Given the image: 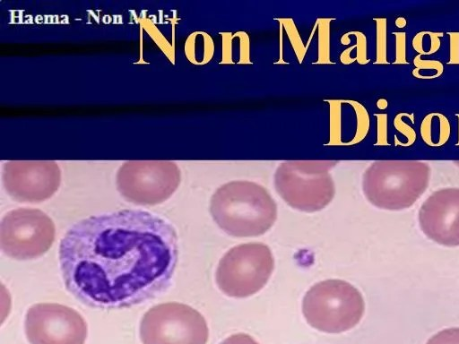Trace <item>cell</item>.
<instances>
[{
	"instance_id": "obj_6",
	"label": "cell",
	"mask_w": 459,
	"mask_h": 344,
	"mask_svg": "<svg viewBox=\"0 0 459 344\" xmlns=\"http://www.w3.org/2000/svg\"><path fill=\"white\" fill-rule=\"evenodd\" d=\"M274 266L270 248L262 243L237 245L221 259L216 283L226 295L246 297L259 291L268 281Z\"/></svg>"
},
{
	"instance_id": "obj_12",
	"label": "cell",
	"mask_w": 459,
	"mask_h": 344,
	"mask_svg": "<svg viewBox=\"0 0 459 344\" xmlns=\"http://www.w3.org/2000/svg\"><path fill=\"white\" fill-rule=\"evenodd\" d=\"M419 221L429 238L443 245H459V188L434 192L422 203Z\"/></svg>"
},
{
	"instance_id": "obj_5",
	"label": "cell",
	"mask_w": 459,
	"mask_h": 344,
	"mask_svg": "<svg viewBox=\"0 0 459 344\" xmlns=\"http://www.w3.org/2000/svg\"><path fill=\"white\" fill-rule=\"evenodd\" d=\"M303 314L312 327L339 333L353 328L364 313L360 292L341 280H326L313 285L302 302Z\"/></svg>"
},
{
	"instance_id": "obj_29",
	"label": "cell",
	"mask_w": 459,
	"mask_h": 344,
	"mask_svg": "<svg viewBox=\"0 0 459 344\" xmlns=\"http://www.w3.org/2000/svg\"><path fill=\"white\" fill-rule=\"evenodd\" d=\"M394 24L397 28L402 29L406 26L407 21L404 17L401 16L396 18V20L394 21Z\"/></svg>"
},
{
	"instance_id": "obj_21",
	"label": "cell",
	"mask_w": 459,
	"mask_h": 344,
	"mask_svg": "<svg viewBox=\"0 0 459 344\" xmlns=\"http://www.w3.org/2000/svg\"><path fill=\"white\" fill-rule=\"evenodd\" d=\"M403 117H408L413 122L414 115L408 113H398L394 119V126L395 129L403 134L407 141L405 142H401L397 136H394V145L408 147L412 145L416 141V133L414 129L408 124H406Z\"/></svg>"
},
{
	"instance_id": "obj_22",
	"label": "cell",
	"mask_w": 459,
	"mask_h": 344,
	"mask_svg": "<svg viewBox=\"0 0 459 344\" xmlns=\"http://www.w3.org/2000/svg\"><path fill=\"white\" fill-rule=\"evenodd\" d=\"M426 344H459V328H448L433 335Z\"/></svg>"
},
{
	"instance_id": "obj_11",
	"label": "cell",
	"mask_w": 459,
	"mask_h": 344,
	"mask_svg": "<svg viewBox=\"0 0 459 344\" xmlns=\"http://www.w3.org/2000/svg\"><path fill=\"white\" fill-rule=\"evenodd\" d=\"M3 185L7 194L20 202H40L59 188L61 170L52 160H10L4 164Z\"/></svg>"
},
{
	"instance_id": "obj_28",
	"label": "cell",
	"mask_w": 459,
	"mask_h": 344,
	"mask_svg": "<svg viewBox=\"0 0 459 344\" xmlns=\"http://www.w3.org/2000/svg\"><path fill=\"white\" fill-rule=\"evenodd\" d=\"M425 30L418 32L412 39V47L419 55L423 56V38Z\"/></svg>"
},
{
	"instance_id": "obj_3",
	"label": "cell",
	"mask_w": 459,
	"mask_h": 344,
	"mask_svg": "<svg viewBox=\"0 0 459 344\" xmlns=\"http://www.w3.org/2000/svg\"><path fill=\"white\" fill-rule=\"evenodd\" d=\"M430 168L420 160H377L364 172L363 193L369 202L385 210L411 206L429 185Z\"/></svg>"
},
{
	"instance_id": "obj_10",
	"label": "cell",
	"mask_w": 459,
	"mask_h": 344,
	"mask_svg": "<svg viewBox=\"0 0 459 344\" xmlns=\"http://www.w3.org/2000/svg\"><path fill=\"white\" fill-rule=\"evenodd\" d=\"M24 329L30 344H84L87 323L74 309L55 303L31 305Z\"/></svg>"
},
{
	"instance_id": "obj_13",
	"label": "cell",
	"mask_w": 459,
	"mask_h": 344,
	"mask_svg": "<svg viewBox=\"0 0 459 344\" xmlns=\"http://www.w3.org/2000/svg\"><path fill=\"white\" fill-rule=\"evenodd\" d=\"M329 104V141L327 145H354L363 141L370 120L366 108L357 100L327 99Z\"/></svg>"
},
{
	"instance_id": "obj_1",
	"label": "cell",
	"mask_w": 459,
	"mask_h": 344,
	"mask_svg": "<svg viewBox=\"0 0 459 344\" xmlns=\"http://www.w3.org/2000/svg\"><path fill=\"white\" fill-rule=\"evenodd\" d=\"M178 255L174 227L142 210L83 219L59 246L67 290L89 306L106 309L140 304L165 291Z\"/></svg>"
},
{
	"instance_id": "obj_18",
	"label": "cell",
	"mask_w": 459,
	"mask_h": 344,
	"mask_svg": "<svg viewBox=\"0 0 459 344\" xmlns=\"http://www.w3.org/2000/svg\"><path fill=\"white\" fill-rule=\"evenodd\" d=\"M376 22V61L375 64H386L387 61V19L374 18Z\"/></svg>"
},
{
	"instance_id": "obj_8",
	"label": "cell",
	"mask_w": 459,
	"mask_h": 344,
	"mask_svg": "<svg viewBox=\"0 0 459 344\" xmlns=\"http://www.w3.org/2000/svg\"><path fill=\"white\" fill-rule=\"evenodd\" d=\"M180 169L170 160H129L117 170L119 194L138 205H155L169 199L178 189Z\"/></svg>"
},
{
	"instance_id": "obj_27",
	"label": "cell",
	"mask_w": 459,
	"mask_h": 344,
	"mask_svg": "<svg viewBox=\"0 0 459 344\" xmlns=\"http://www.w3.org/2000/svg\"><path fill=\"white\" fill-rule=\"evenodd\" d=\"M220 344H259L250 335L246 333H236L230 335Z\"/></svg>"
},
{
	"instance_id": "obj_2",
	"label": "cell",
	"mask_w": 459,
	"mask_h": 344,
	"mask_svg": "<svg viewBox=\"0 0 459 344\" xmlns=\"http://www.w3.org/2000/svg\"><path fill=\"white\" fill-rule=\"evenodd\" d=\"M210 211L224 232L237 237L262 235L277 218V206L268 191L247 180L220 186L211 198Z\"/></svg>"
},
{
	"instance_id": "obj_25",
	"label": "cell",
	"mask_w": 459,
	"mask_h": 344,
	"mask_svg": "<svg viewBox=\"0 0 459 344\" xmlns=\"http://www.w3.org/2000/svg\"><path fill=\"white\" fill-rule=\"evenodd\" d=\"M377 117V142L376 145H389L387 140V115L375 114Z\"/></svg>"
},
{
	"instance_id": "obj_15",
	"label": "cell",
	"mask_w": 459,
	"mask_h": 344,
	"mask_svg": "<svg viewBox=\"0 0 459 344\" xmlns=\"http://www.w3.org/2000/svg\"><path fill=\"white\" fill-rule=\"evenodd\" d=\"M422 141L430 147H440L447 142L451 133L447 117L439 112H432L425 116L420 126Z\"/></svg>"
},
{
	"instance_id": "obj_24",
	"label": "cell",
	"mask_w": 459,
	"mask_h": 344,
	"mask_svg": "<svg viewBox=\"0 0 459 344\" xmlns=\"http://www.w3.org/2000/svg\"><path fill=\"white\" fill-rule=\"evenodd\" d=\"M395 37V60L394 64H407L406 60V32L394 31Z\"/></svg>"
},
{
	"instance_id": "obj_19",
	"label": "cell",
	"mask_w": 459,
	"mask_h": 344,
	"mask_svg": "<svg viewBox=\"0 0 459 344\" xmlns=\"http://www.w3.org/2000/svg\"><path fill=\"white\" fill-rule=\"evenodd\" d=\"M356 39V43L349 48H346L340 56L342 64H348V59L353 49H356V61L359 64H366L369 62L367 56V38L361 31H351Z\"/></svg>"
},
{
	"instance_id": "obj_9",
	"label": "cell",
	"mask_w": 459,
	"mask_h": 344,
	"mask_svg": "<svg viewBox=\"0 0 459 344\" xmlns=\"http://www.w3.org/2000/svg\"><path fill=\"white\" fill-rule=\"evenodd\" d=\"M56 228L42 211L18 208L8 211L0 224V246L13 259L29 260L44 254L52 245Z\"/></svg>"
},
{
	"instance_id": "obj_16",
	"label": "cell",
	"mask_w": 459,
	"mask_h": 344,
	"mask_svg": "<svg viewBox=\"0 0 459 344\" xmlns=\"http://www.w3.org/2000/svg\"><path fill=\"white\" fill-rule=\"evenodd\" d=\"M185 53L194 64H205L212 60L214 54L213 39L204 31L193 32L186 40Z\"/></svg>"
},
{
	"instance_id": "obj_26",
	"label": "cell",
	"mask_w": 459,
	"mask_h": 344,
	"mask_svg": "<svg viewBox=\"0 0 459 344\" xmlns=\"http://www.w3.org/2000/svg\"><path fill=\"white\" fill-rule=\"evenodd\" d=\"M449 36V61L448 64H459V32L448 31Z\"/></svg>"
},
{
	"instance_id": "obj_23",
	"label": "cell",
	"mask_w": 459,
	"mask_h": 344,
	"mask_svg": "<svg viewBox=\"0 0 459 344\" xmlns=\"http://www.w3.org/2000/svg\"><path fill=\"white\" fill-rule=\"evenodd\" d=\"M413 64L415 68L412 70V75L420 73L421 70H429L434 71L439 77L444 71V65L440 61L422 59L420 55H417L413 58Z\"/></svg>"
},
{
	"instance_id": "obj_30",
	"label": "cell",
	"mask_w": 459,
	"mask_h": 344,
	"mask_svg": "<svg viewBox=\"0 0 459 344\" xmlns=\"http://www.w3.org/2000/svg\"><path fill=\"white\" fill-rule=\"evenodd\" d=\"M377 106L379 109H385L388 106V102L385 99H379L377 102Z\"/></svg>"
},
{
	"instance_id": "obj_31",
	"label": "cell",
	"mask_w": 459,
	"mask_h": 344,
	"mask_svg": "<svg viewBox=\"0 0 459 344\" xmlns=\"http://www.w3.org/2000/svg\"><path fill=\"white\" fill-rule=\"evenodd\" d=\"M457 119H458V141H457V143L456 145L459 146V113L458 114H455Z\"/></svg>"
},
{
	"instance_id": "obj_17",
	"label": "cell",
	"mask_w": 459,
	"mask_h": 344,
	"mask_svg": "<svg viewBox=\"0 0 459 344\" xmlns=\"http://www.w3.org/2000/svg\"><path fill=\"white\" fill-rule=\"evenodd\" d=\"M333 18H318V57L315 64H332L330 60V22Z\"/></svg>"
},
{
	"instance_id": "obj_4",
	"label": "cell",
	"mask_w": 459,
	"mask_h": 344,
	"mask_svg": "<svg viewBox=\"0 0 459 344\" xmlns=\"http://www.w3.org/2000/svg\"><path fill=\"white\" fill-rule=\"evenodd\" d=\"M337 160H286L273 177L279 195L290 207L306 211H318L327 206L335 193L329 171Z\"/></svg>"
},
{
	"instance_id": "obj_14",
	"label": "cell",
	"mask_w": 459,
	"mask_h": 344,
	"mask_svg": "<svg viewBox=\"0 0 459 344\" xmlns=\"http://www.w3.org/2000/svg\"><path fill=\"white\" fill-rule=\"evenodd\" d=\"M220 34L222 37L221 64H251L249 37L245 31L221 32Z\"/></svg>"
},
{
	"instance_id": "obj_20",
	"label": "cell",
	"mask_w": 459,
	"mask_h": 344,
	"mask_svg": "<svg viewBox=\"0 0 459 344\" xmlns=\"http://www.w3.org/2000/svg\"><path fill=\"white\" fill-rule=\"evenodd\" d=\"M276 20L283 26L296 56L299 62L301 63L306 55V47L293 20L291 18H277Z\"/></svg>"
},
{
	"instance_id": "obj_7",
	"label": "cell",
	"mask_w": 459,
	"mask_h": 344,
	"mask_svg": "<svg viewBox=\"0 0 459 344\" xmlns=\"http://www.w3.org/2000/svg\"><path fill=\"white\" fill-rule=\"evenodd\" d=\"M209 330L204 316L181 303L152 306L140 322L143 344H206Z\"/></svg>"
}]
</instances>
